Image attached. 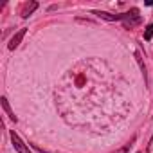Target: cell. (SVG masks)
<instances>
[{"instance_id": "obj_1", "label": "cell", "mask_w": 153, "mask_h": 153, "mask_svg": "<svg viewBox=\"0 0 153 153\" xmlns=\"http://www.w3.org/2000/svg\"><path fill=\"white\" fill-rule=\"evenodd\" d=\"M92 15H96V16H99L101 20H106V22H115V20H123V22H124V20H128V18L140 16L137 7H131L130 11L121 13V15H112V13H106V11H92Z\"/></svg>"}, {"instance_id": "obj_2", "label": "cell", "mask_w": 153, "mask_h": 153, "mask_svg": "<svg viewBox=\"0 0 153 153\" xmlns=\"http://www.w3.org/2000/svg\"><path fill=\"white\" fill-rule=\"evenodd\" d=\"M9 135H11V142H13V148H15L18 153H31V151H29V148L25 146V142H24V140H22V139H20V137L15 133V130H11V131H9Z\"/></svg>"}, {"instance_id": "obj_3", "label": "cell", "mask_w": 153, "mask_h": 153, "mask_svg": "<svg viewBox=\"0 0 153 153\" xmlns=\"http://www.w3.org/2000/svg\"><path fill=\"white\" fill-rule=\"evenodd\" d=\"M25 33H27V29H25V27H22L18 33H15V36L11 38L9 45H7V47H9V51H15V49L22 43V40H24V36H25Z\"/></svg>"}, {"instance_id": "obj_4", "label": "cell", "mask_w": 153, "mask_h": 153, "mask_svg": "<svg viewBox=\"0 0 153 153\" xmlns=\"http://www.w3.org/2000/svg\"><path fill=\"white\" fill-rule=\"evenodd\" d=\"M36 7H38V2H25L22 6V11H20L22 18H29V15H33Z\"/></svg>"}, {"instance_id": "obj_5", "label": "cell", "mask_w": 153, "mask_h": 153, "mask_svg": "<svg viewBox=\"0 0 153 153\" xmlns=\"http://www.w3.org/2000/svg\"><path fill=\"white\" fill-rule=\"evenodd\" d=\"M0 105H2V108H4V112L7 114V117H9L11 121H15V123L18 121V119H16V115H15V112L11 110V106H9V103H7V99H6L4 96H2V97H0Z\"/></svg>"}, {"instance_id": "obj_6", "label": "cell", "mask_w": 153, "mask_h": 153, "mask_svg": "<svg viewBox=\"0 0 153 153\" xmlns=\"http://www.w3.org/2000/svg\"><path fill=\"white\" fill-rule=\"evenodd\" d=\"M142 24V18L140 16H133V18H128V20H124V29H135V27H139Z\"/></svg>"}, {"instance_id": "obj_7", "label": "cell", "mask_w": 153, "mask_h": 153, "mask_svg": "<svg viewBox=\"0 0 153 153\" xmlns=\"http://www.w3.org/2000/svg\"><path fill=\"white\" fill-rule=\"evenodd\" d=\"M135 59H137V63H139V67H140V70H142L144 83H148V74H146V67H144V63H142V56H140V52H135Z\"/></svg>"}, {"instance_id": "obj_8", "label": "cell", "mask_w": 153, "mask_h": 153, "mask_svg": "<svg viewBox=\"0 0 153 153\" xmlns=\"http://www.w3.org/2000/svg\"><path fill=\"white\" fill-rule=\"evenodd\" d=\"M151 38H153V22H151V24L146 27V31H144V40H146V42H149Z\"/></svg>"}, {"instance_id": "obj_9", "label": "cell", "mask_w": 153, "mask_h": 153, "mask_svg": "<svg viewBox=\"0 0 153 153\" xmlns=\"http://www.w3.org/2000/svg\"><path fill=\"white\" fill-rule=\"evenodd\" d=\"M133 140H135V137H133L128 144H124L123 148H119V149H115V151H112V153H128V149H130V146H131V142H133Z\"/></svg>"}]
</instances>
